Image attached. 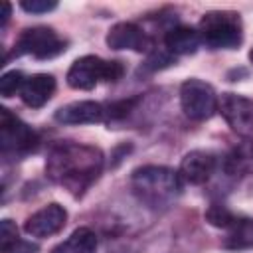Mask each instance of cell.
<instances>
[{
    "mask_svg": "<svg viewBox=\"0 0 253 253\" xmlns=\"http://www.w3.org/2000/svg\"><path fill=\"white\" fill-rule=\"evenodd\" d=\"M103 164L105 158L97 146L61 140L47 152L45 174L53 184L61 186L71 196L81 198L101 176Z\"/></svg>",
    "mask_w": 253,
    "mask_h": 253,
    "instance_id": "cell-1",
    "label": "cell"
},
{
    "mask_svg": "<svg viewBox=\"0 0 253 253\" xmlns=\"http://www.w3.org/2000/svg\"><path fill=\"white\" fill-rule=\"evenodd\" d=\"M132 194L150 210H168L182 194V178L166 166H140L130 176Z\"/></svg>",
    "mask_w": 253,
    "mask_h": 253,
    "instance_id": "cell-2",
    "label": "cell"
},
{
    "mask_svg": "<svg viewBox=\"0 0 253 253\" xmlns=\"http://www.w3.org/2000/svg\"><path fill=\"white\" fill-rule=\"evenodd\" d=\"M198 34L210 49H235L243 42V24L237 12L213 10L202 16Z\"/></svg>",
    "mask_w": 253,
    "mask_h": 253,
    "instance_id": "cell-3",
    "label": "cell"
},
{
    "mask_svg": "<svg viewBox=\"0 0 253 253\" xmlns=\"http://www.w3.org/2000/svg\"><path fill=\"white\" fill-rule=\"evenodd\" d=\"M125 75V65L123 61L117 59H103L99 55H83L73 61V65L67 71V85L71 89H81L89 91L101 81L107 83H117Z\"/></svg>",
    "mask_w": 253,
    "mask_h": 253,
    "instance_id": "cell-4",
    "label": "cell"
},
{
    "mask_svg": "<svg viewBox=\"0 0 253 253\" xmlns=\"http://www.w3.org/2000/svg\"><path fill=\"white\" fill-rule=\"evenodd\" d=\"M40 146L38 132L8 109H0V152L4 160H20Z\"/></svg>",
    "mask_w": 253,
    "mask_h": 253,
    "instance_id": "cell-5",
    "label": "cell"
},
{
    "mask_svg": "<svg viewBox=\"0 0 253 253\" xmlns=\"http://www.w3.org/2000/svg\"><path fill=\"white\" fill-rule=\"evenodd\" d=\"M67 49V40H63L55 30L45 26L26 28L14 42L12 55H34L36 59H51Z\"/></svg>",
    "mask_w": 253,
    "mask_h": 253,
    "instance_id": "cell-6",
    "label": "cell"
},
{
    "mask_svg": "<svg viewBox=\"0 0 253 253\" xmlns=\"http://www.w3.org/2000/svg\"><path fill=\"white\" fill-rule=\"evenodd\" d=\"M180 105L190 121H208L219 111V99L213 87L200 79H188L180 87Z\"/></svg>",
    "mask_w": 253,
    "mask_h": 253,
    "instance_id": "cell-7",
    "label": "cell"
},
{
    "mask_svg": "<svg viewBox=\"0 0 253 253\" xmlns=\"http://www.w3.org/2000/svg\"><path fill=\"white\" fill-rule=\"evenodd\" d=\"M219 111L231 130L245 138H253V99L235 93H225L221 95Z\"/></svg>",
    "mask_w": 253,
    "mask_h": 253,
    "instance_id": "cell-8",
    "label": "cell"
},
{
    "mask_svg": "<svg viewBox=\"0 0 253 253\" xmlns=\"http://www.w3.org/2000/svg\"><path fill=\"white\" fill-rule=\"evenodd\" d=\"M107 45L111 49H132V51H148L154 45L152 36H148V32L134 24V22H119L115 24L107 38H105Z\"/></svg>",
    "mask_w": 253,
    "mask_h": 253,
    "instance_id": "cell-9",
    "label": "cell"
},
{
    "mask_svg": "<svg viewBox=\"0 0 253 253\" xmlns=\"http://www.w3.org/2000/svg\"><path fill=\"white\" fill-rule=\"evenodd\" d=\"M65 221H67L65 208L59 204H47L45 208L38 210L26 219L24 231L32 237H49L55 235L59 229H63Z\"/></svg>",
    "mask_w": 253,
    "mask_h": 253,
    "instance_id": "cell-10",
    "label": "cell"
},
{
    "mask_svg": "<svg viewBox=\"0 0 253 253\" xmlns=\"http://www.w3.org/2000/svg\"><path fill=\"white\" fill-rule=\"evenodd\" d=\"M53 119L61 125H95L107 121V111L105 105L97 101H75L59 107Z\"/></svg>",
    "mask_w": 253,
    "mask_h": 253,
    "instance_id": "cell-11",
    "label": "cell"
},
{
    "mask_svg": "<svg viewBox=\"0 0 253 253\" xmlns=\"http://www.w3.org/2000/svg\"><path fill=\"white\" fill-rule=\"evenodd\" d=\"M215 164H217V160H215V156L211 152H208V150H192L182 158L178 174H180L182 182L200 186V184H206L211 178V174L215 170Z\"/></svg>",
    "mask_w": 253,
    "mask_h": 253,
    "instance_id": "cell-12",
    "label": "cell"
},
{
    "mask_svg": "<svg viewBox=\"0 0 253 253\" xmlns=\"http://www.w3.org/2000/svg\"><path fill=\"white\" fill-rule=\"evenodd\" d=\"M55 87H57V83H55L53 75H49V73H34L30 77H26V81L22 85V91H20V97L28 107L40 109L53 97Z\"/></svg>",
    "mask_w": 253,
    "mask_h": 253,
    "instance_id": "cell-13",
    "label": "cell"
},
{
    "mask_svg": "<svg viewBox=\"0 0 253 253\" xmlns=\"http://www.w3.org/2000/svg\"><path fill=\"white\" fill-rule=\"evenodd\" d=\"M202 40L198 30L182 24H174L164 34V47L172 55H190L200 47Z\"/></svg>",
    "mask_w": 253,
    "mask_h": 253,
    "instance_id": "cell-14",
    "label": "cell"
},
{
    "mask_svg": "<svg viewBox=\"0 0 253 253\" xmlns=\"http://www.w3.org/2000/svg\"><path fill=\"white\" fill-rule=\"evenodd\" d=\"M227 176H253V140L237 144L223 160Z\"/></svg>",
    "mask_w": 253,
    "mask_h": 253,
    "instance_id": "cell-15",
    "label": "cell"
},
{
    "mask_svg": "<svg viewBox=\"0 0 253 253\" xmlns=\"http://www.w3.org/2000/svg\"><path fill=\"white\" fill-rule=\"evenodd\" d=\"M49 253H97V235L89 227H77Z\"/></svg>",
    "mask_w": 253,
    "mask_h": 253,
    "instance_id": "cell-16",
    "label": "cell"
},
{
    "mask_svg": "<svg viewBox=\"0 0 253 253\" xmlns=\"http://www.w3.org/2000/svg\"><path fill=\"white\" fill-rule=\"evenodd\" d=\"M225 249L241 251L253 247V219L251 217H237L235 223L227 229V235L223 239Z\"/></svg>",
    "mask_w": 253,
    "mask_h": 253,
    "instance_id": "cell-17",
    "label": "cell"
},
{
    "mask_svg": "<svg viewBox=\"0 0 253 253\" xmlns=\"http://www.w3.org/2000/svg\"><path fill=\"white\" fill-rule=\"evenodd\" d=\"M237 217H239V215H235V213H233L231 210H227L223 204H211V206L208 208V211H206L208 223L213 225V227L225 229V231L235 223Z\"/></svg>",
    "mask_w": 253,
    "mask_h": 253,
    "instance_id": "cell-18",
    "label": "cell"
},
{
    "mask_svg": "<svg viewBox=\"0 0 253 253\" xmlns=\"http://www.w3.org/2000/svg\"><path fill=\"white\" fill-rule=\"evenodd\" d=\"M26 81V75L18 69H12V71H6L2 77H0V93L2 97H14L16 93L22 91V85Z\"/></svg>",
    "mask_w": 253,
    "mask_h": 253,
    "instance_id": "cell-19",
    "label": "cell"
},
{
    "mask_svg": "<svg viewBox=\"0 0 253 253\" xmlns=\"http://www.w3.org/2000/svg\"><path fill=\"white\" fill-rule=\"evenodd\" d=\"M176 61V55H172L166 47H154L150 53H148V57H146V61H144V71H156V69H164V67H168V65H172Z\"/></svg>",
    "mask_w": 253,
    "mask_h": 253,
    "instance_id": "cell-20",
    "label": "cell"
},
{
    "mask_svg": "<svg viewBox=\"0 0 253 253\" xmlns=\"http://www.w3.org/2000/svg\"><path fill=\"white\" fill-rule=\"evenodd\" d=\"M2 247V253H38L40 247L32 241H26V239H20V235H16L14 239L6 241V243H0Z\"/></svg>",
    "mask_w": 253,
    "mask_h": 253,
    "instance_id": "cell-21",
    "label": "cell"
},
{
    "mask_svg": "<svg viewBox=\"0 0 253 253\" xmlns=\"http://www.w3.org/2000/svg\"><path fill=\"white\" fill-rule=\"evenodd\" d=\"M20 8L30 12V14H45V12H51L57 8V2L53 0H24L20 2Z\"/></svg>",
    "mask_w": 253,
    "mask_h": 253,
    "instance_id": "cell-22",
    "label": "cell"
},
{
    "mask_svg": "<svg viewBox=\"0 0 253 253\" xmlns=\"http://www.w3.org/2000/svg\"><path fill=\"white\" fill-rule=\"evenodd\" d=\"M10 10H12V6L6 2V4H4V14H2V26L8 24V20H10Z\"/></svg>",
    "mask_w": 253,
    "mask_h": 253,
    "instance_id": "cell-23",
    "label": "cell"
},
{
    "mask_svg": "<svg viewBox=\"0 0 253 253\" xmlns=\"http://www.w3.org/2000/svg\"><path fill=\"white\" fill-rule=\"evenodd\" d=\"M249 59H251V63H253V47H251V51H249Z\"/></svg>",
    "mask_w": 253,
    "mask_h": 253,
    "instance_id": "cell-24",
    "label": "cell"
}]
</instances>
